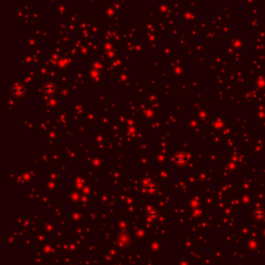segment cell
<instances>
[{"mask_svg": "<svg viewBox=\"0 0 265 265\" xmlns=\"http://www.w3.org/2000/svg\"><path fill=\"white\" fill-rule=\"evenodd\" d=\"M44 91H45L47 94H53L54 92L56 91V86L54 85L53 83H49L44 87Z\"/></svg>", "mask_w": 265, "mask_h": 265, "instance_id": "7a4b0ae2", "label": "cell"}, {"mask_svg": "<svg viewBox=\"0 0 265 265\" xmlns=\"http://www.w3.org/2000/svg\"><path fill=\"white\" fill-rule=\"evenodd\" d=\"M12 92H13V97H21L22 95L24 94V92H25V88H24V87L22 86L21 84H18V85H15L12 88Z\"/></svg>", "mask_w": 265, "mask_h": 265, "instance_id": "6da1fadb", "label": "cell"}]
</instances>
